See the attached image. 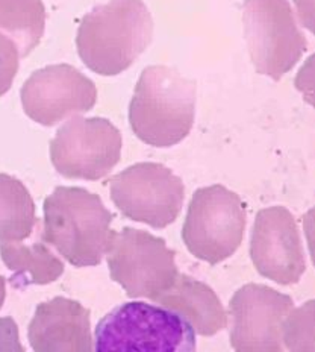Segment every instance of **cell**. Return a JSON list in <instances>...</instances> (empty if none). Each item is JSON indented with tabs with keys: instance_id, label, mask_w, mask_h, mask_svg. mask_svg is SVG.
Returning <instances> with one entry per match:
<instances>
[{
	"instance_id": "6da1fadb",
	"label": "cell",
	"mask_w": 315,
	"mask_h": 352,
	"mask_svg": "<svg viewBox=\"0 0 315 352\" xmlns=\"http://www.w3.org/2000/svg\"><path fill=\"white\" fill-rule=\"evenodd\" d=\"M152 36L153 20L143 0H108L80 21L76 47L88 69L117 76L140 58Z\"/></svg>"
},
{
	"instance_id": "7a4b0ae2",
	"label": "cell",
	"mask_w": 315,
	"mask_h": 352,
	"mask_svg": "<svg viewBox=\"0 0 315 352\" xmlns=\"http://www.w3.org/2000/svg\"><path fill=\"white\" fill-rule=\"evenodd\" d=\"M43 240L75 267L102 263L114 231L113 212L82 187H56L43 205Z\"/></svg>"
},
{
	"instance_id": "3957f363",
	"label": "cell",
	"mask_w": 315,
	"mask_h": 352,
	"mask_svg": "<svg viewBox=\"0 0 315 352\" xmlns=\"http://www.w3.org/2000/svg\"><path fill=\"white\" fill-rule=\"evenodd\" d=\"M196 82L167 65H150L138 79L129 107L134 134L153 148L185 140L194 124Z\"/></svg>"
},
{
	"instance_id": "277c9868",
	"label": "cell",
	"mask_w": 315,
	"mask_h": 352,
	"mask_svg": "<svg viewBox=\"0 0 315 352\" xmlns=\"http://www.w3.org/2000/svg\"><path fill=\"white\" fill-rule=\"evenodd\" d=\"M196 331L176 311L134 300L121 304L102 319L94 333L96 351H196Z\"/></svg>"
},
{
	"instance_id": "5b68a950",
	"label": "cell",
	"mask_w": 315,
	"mask_h": 352,
	"mask_svg": "<svg viewBox=\"0 0 315 352\" xmlns=\"http://www.w3.org/2000/svg\"><path fill=\"white\" fill-rule=\"evenodd\" d=\"M246 223V205L235 192L218 184L203 187L188 205L182 240L196 258L215 266L237 252Z\"/></svg>"
},
{
	"instance_id": "8992f818",
	"label": "cell",
	"mask_w": 315,
	"mask_h": 352,
	"mask_svg": "<svg viewBox=\"0 0 315 352\" xmlns=\"http://www.w3.org/2000/svg\"><path fill=\"white\" fill-rule=\"evenodd\" d=\"M243 25L248 55L259 75L281 80L307 49L290 0H246Z\"/></svg>"
},
{
	"instance_id": "52a82bcc",
	"label": "cell",
	"mask_w": 315,
	"mask_h": 352,
	"mask_svg": "<svg viewBox=\"0 0 315 352\" xmlns=\"http://www.w3.org/2000/svg\"><path fill=\"white\" fill-rule=\"evenodd\" d=\"M105 255L111 278L129 298L155 300L179 274L176 252L164 239L129 226L114 231Z\"/></svg>"
},
{
	"instance_id": "ba28073f",
	"label": "cell",
	"mask_w": 315,
	"mask_h": 352,
	"mask_svg": "<svg viewBox=\"0 0 315 352\" xmlns=\"http://www.w3.org/2000/svg\"><path fill=\"white\" fill-rule=\"evenodd\" d=\"M111 199L124 217L163 230L176 222L185 201L178 175L159 163H137L109 179Z\"/></svg>"
},
{
	"instance_id": "9c48e42d",
	"label": "cell",
	"mask_w": 315,
	"mask_h": 352,
	"mask_svg": "<svg viewBox=\"0 0 315 352\" xmlns=\"http://www.w3.org/2000/svg\"><path fill=\"white\" fill-rule=\"evenodd\" d=\"M121 146L120 131L108 119L73 116L50 142V160L64 178L97 181L119 164Z\"/></svg>"
},
{
	"instance_id": "30bf717a",
	"label": "cell",
	"mask_w": 315,
	"mask_h": 352,
	"mask_svg": "<svg viewBox=\"0 0 315 352\" xmlns=\"http://www.w3.org/2000/svg\"><path fill=\"white\" fill-rule=\"evenodd\" d=\"M20 96L29 119L43 126H55L93 109L97 88L73 65L55 64L34 72L21 87Z\"/></svg>"
},
{
	"instance_id": "8fae6325",
	"label": "cell",
	"mask_w": 315,
	"mask_h": 352,
	"mask_svg": "<svg viewBox=\"0 0 315 352\" xmlns=\"http://www.w3.org/2000/svg\"><path fill=\"white\" fill-rule=\"evenodd\" d=\"M231 346L238 352H282V327L294 300L268 285L246 284L231 304Z\"/></svg>"
},
{
	"instance_id": "7c38bea8",
	"label": "cell",
	"mask_w": 315,
	"mask_h": 352,
	"mask_svg": "<svg viewBox=\"0 0 315 352\" xmlns=\"http://www.w3.org/2000/svg\"><path fill=\"white\" fill-rule=\"evenodd\" d=\"M250 258L258 272L281 285L300 281L306 255L296 219L281 205L261 210L255 219Z\"/></svg>"
},
{
	"instance_id": "4fadbf2b",
	"label": "cell",
	"mask_w": 315,
	"mask_h": 352,
	"mask_svg": "<svg viewBox=\"0 0 315 352\" xmlns=\"http://www.w3.org/2000/svg\"><path fill=\"white\" fill-rule=\"evenodd\" d=\"M27 339L35 352H90L94 349L90 310L62 296L41 302L29 324Z\"/></svg>"
},
{
	"instance_id": "5bb4252c",
	"label": "cell",
	"mask_w": 315,
	"mask_h": 352,
	"mask_svg": "<svg viewBox=\"0 0 315 352\" xmlns=\"http://www.w3.org/2000/svg\"><path fill=\"white\" fill-rule=\"evenodd\" d=\"M153 302L180 314L194 331L211 337L228 327V314L222 300L208 284L178 274L173 284Z\"/></svg>"
},
{
	"instance_id": "9a60e30c",
	"label": "cell",
	"mask_w": 315,
	"mask_h": 352,
	"mask_svg": "<svg viewBox=\"0 0 315 352\" xmlns=\"http://www.w3.org/2000/svg\"><path fill=\"white\" fill-rule=\"evenodd\" d=\"M0 256L12 272L14 287L46 285L64 274V263L50 251L46 241L23 245L20 241L0 240Z\"/></svg>"
},
{
	"instance_id": "2e32d148",
	"label": "cell",
	"mask_w": 315,
	"mask_h": 352,
	"mask_svg": "<svg viewBox=\"0 0 315 352\" xmlns=\"http://www.w3.org/2000/svg\"><path fill=\"white\" fill-rule=\"evenodd\" d=\"M38 219L35 204L23 182L0 173V240L21 241L31 237Z\"/></svg>"
},
{
	"instance_id": "e0dca14e",
	"label": "cell",
	"mask_w": 315,
	"mask_h": 352,
	"mask_svg": "<svg viewBox=\"0 0 315 352\" xmlns=\"http://www.w3.org/2000/svg\"><path fill=\"white\" fill-rule=\"evenodd\" d=\"M46 28L43 0H0V32L16 43L20 58L38 46Z\"/></svg>"
},
{
	"instance_id": "ac0fdd59",
	"label": "cell",
	"mask_w": 315,
	"mask_h": 352,
	"mask_svg": "<svg viewBox=\"0 0 315 352\" xmlns=\"http://www.w3.org/2000/svg\"><path fill=\"white\" fill-rule=\"evenodd\" d=\"M282 343L290 351H314V300L288 313L282 327Z\"/></svg>"
},
{
	"instance_id": "d6986e66",
	"label": "cell",
	"mask_w": 315,
	"mask_h": 352,
	"mask_svg": "<svg viewBox=\"0 0 315 352\" xmlns=\"http://www.w3.org/2000/svg\"><path fill=\"white\" fill-rule=\"evenodd\" d=\"M20 52L10 36L0 32V96L12 85V80L19 72Z\"/></svg>"
},
{
	"instance_id": "ffe728a7",
	"label": "cell",
	"mask_w": 315,
	"mask_h": 352,
	"mask_svg": "<svg viewBox=\"0 0 315 352\" xmlns=\"http://www.w3.org/2000/svg\"><path fill=\"white\" fill-rule=\"evenodd\" d=\"M0 351H25L20 343L19 327L12 318H0Z\"/></svg>"
},
{
	"instance_id": "44dd1931",
	"label": "cell",
	"mask_w": 315,
	"mask_h": 352,
	"mask_svg": "<svg viewBox=\"0 0 315 352\" xmlns=\"http://www.w3.org/2000/svg\"><path fill=\"white\" fill-rule=\"evenodd\" d=\"M294 2L297 5L300 20L312 32V0H294Z\"/></svg>"
},
{
	"instance_id": "7402d4cb",
	"label": "cell",
	"mask_w": 315,
	"mask_h": 352,
	"mask_svg": "<svg viewBox=\"0 0 315 352\" xmlns=\"http://www.w3.org/2000/svg\"><path fill=\"white\" fill-rule=\"evenodd\" d=\"M5 298H6V281L5 278L0 275V308L5 304Z\"/></svg>"
}]
</instances>
